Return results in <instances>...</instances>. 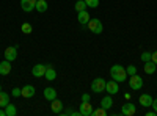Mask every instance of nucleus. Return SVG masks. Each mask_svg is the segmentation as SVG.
<instances>
[{"instance_id":"f257e3e1","label":"nucleus","mask_w":157,"mask_h":116,"mask_svg":"<svg viewBox=\"0 0 157 116\" xmlns=\"http://www.w3.org/2000/svg\"><path fill=\"white\" fill-rule=\"evenodd\" d=\"M110 77H112L113 80H116L118 83L126 82V80H127V72H126V68L120 66V64H115V66H112V69H110Z\"/></svg>"},{"instance_id":"f03ea898","label":"nucleus","mask_w":157,"mask_h":116,"mask_svg":"<svg viewBox=\"0 0 157 116\" xmlns=\"http://www.w3.org/2000/svg\"><path fill=\"white\" fill-rule=\"evenodd\" d=\"M86 25H88V30L91 33H94V35H101L102 30H104V25L99 19H90V22Z\"/></svg>"},{"instance_id":"7ed1b4c3","label":"nucleus","mask_w":157,"mask_h":116,"mask_svg":"<svg viewBox=\"0 0 157 116\" xmlns=\"http://www.w3.org/2000/svg\"><path fill=\"white\" fill-rule=\"evenodd\" d=\"M129 86H130V89H134V91H137V89H141V86H143V79L140 75H130L129 77Z\"/></svg>"},{"instance_id":"20e7f679","label":"nucleus","mask_w":157,"mask_h":116,"mask_svg":"<svg viewBox=\"0 0 157 116\" xmlns=\"http://www.w3.org/2000/svg\"><path fill=\"white\" fill-rule=\"evenodd\" d=\"M104 89H105V82H104V79L98 77V79H94L91 82V91L93 93H104Z\"/></svg>"},{"instance_id":"39448f33","label":"nucleus","mask_w":157,"mask_h":116,"mask_svg":"<svg viewBox=\"0 0 157 116\" xmlns=\"http://www.w3.org/2000/svg\"><path fill=\"white\" fill-rule=\"evenodd\" d=\"M93 105H91V102H82L80 105H78V113L80 116H91L93 114Z\"/></svg>"},{"instance_id":"423d86ee","label":"nucleus","mask_w":157,"mask_h":116,"mask_svg":"<svg viewBox=\"0 0 157 116\" xmlns=\"http://www.w3.org/2000/svg\"><path fill=\"white\" fill-rule=\"evenodd\" d=\"M3 57H5V60H8V61H14L16 57H17V46H10V47H6Z\"/></svg>"},{"instance_id":"0eeeda50","label":"nucleus","mask_w":157,"mask_h":116,"mask_svg":"<svg viewBox=\"0 0 157 116\" xmlns=\"http://www.w3.org/2000/svg\"><path fill=\"white\" fill-rule=\"evenodd\" d=\"M135 113H137V107L132 104V102L124 104L123 108H121V114H123V116H134Z\"/></svg>"},{"instance_id":"6e6552de","label":"nucleus","mask_w":157,"mask_h":116,"mask_svg":"<svg viewBox=\"0 0 157 116\" xmlns=\"http://www.w3.org/2000/svg\"><path fill=\"white\" fill-rule=\"evenodd\" d=\"M105 91L109 93V94H116L118 91H120V86H118V82L116 80H110V82H105Z\"/></svg>"},{"instance_id":"1a4fd4ad","label":"nucleus","mask_w":157,"mask_h":116,"mask_svg":"<svg viewBox=\"0 0 157 116\" xmlns=\"http://www.w3.org/2000/svg\"><path fill=\"white\" fill-rule=\"evenodd\" d=\"M21 6L25 13H32L36 6V0H21Z\"/></svg>"},{"instance_id":"9d476101","label":"nucleus","mask_w":157,"mask_h":116,"mask_svg":"<svg viewBox=\"0 0 157 116\" xmlns=\"http://www.w3.org/2000/svg\"><path fill=\"white\" fill-rule=\"evenodd\" d=\"M32 74L35 77H38V79H41V77H44V74H46V66L44 64H35V66L32 68Z\"/></svg>"},{"instance_id":"9b49d317","label":"nucleus","mask_w":157,"mask_h":116,"mask_svg":"<svg viewBox=\"0 0 157 116\" xmlns=\"http://www.w3.org/2000/svg\"><path fill=\"white\" fill-rule=\"evenodd\" d=\"M44 77H46V80H49V82H52V80L57 79V71L54 69V66H52V64H47V66H46V74H44Z\"/></svg>"},{"instance_id":"f8f14e48","label":"nucleus","mask_w":157,"mask_h":116,"mask_svg":"<svg viewBox=\"0 0 157 116\" xmlns=\"http://www.w3.org/2000/svg\"><path fill=\"white\" fill-rule=\"evenodd\" d=\"M35 86L33 85H25L24 88H22V97H25V99H30V97H33L35 96Z\"/></svg>"},{"instance_id":"ddd939ff","label":"nucleus","mask_w":157,"mask_h":116,"mask_svg":"<svg viewBox=\"0 0 157 116\" xmlns=\"http://www.w3.org/2000/svg\"><path fill=\"white\" fill-rule=\"evenodd\" d=\"M152 100H154V99H152L151 94H141V96L138 97V102H140L141 107H151Z\"/></svg>"},{"instance_id":"4468645a","label":"nucleus","mask_w":157,"mask_h":116,"mask_svg":"<svg viewBox=\"0 0 157 116\" xmlns=\"http://www.w3.org/2000/svg\"><path fill=\"white\" fill-rule=\"evenodd\" d=\"M50 108H52V111H54V113L60 114V113L63 111V102H61V100H58V99L50 100Z\"/></svg>"},{"instance_id":"2eb2a0df","label":"nucleus","mask_w":157,"mask_h":116,"mask_svg":"<svg viewBox=\"0 0 157 116\" xmlns=\"http://www.w3.org/2000/svg\"><path fill=\"white\" fill-rule=\"evenodd\" d=\"M11 72V61L3 60L0 63V75H8Z\"/></svg>"},{"instance_id":"dca6fc26","label":"nucleus","mask_w":157,"mask_h":116,"mask_svg":"<svg viewBox=\"0 0 157 116\" xmlns=\"http://www.w3.org/2000/svg\"><path fill=\"white\" fill-rule=\"evenodd\" d=\"M77 14H78V17H77V19H78V24H82V25H86V24L90 22V19H91L86 9H83V11H78Z\"/></svg>"},{"instance_id":"f3484780","label":"nucleus","mask_w":157,"mask_h":116,"mask_svg":"<svg viewBox=\"0 0 157 116\" xmlns=\"http://www.w3.org/2000/svg\"><path fill=\"white\" fill-rule=\"evenodd\" d=\"M112 105H113V99H112V94H109V96H104V97L101 99V107H102V108L109 110V108H112Z\"/></svg>"},{"instance_id":"a211bd4d","label":"nucleus","mask_w":157,"mask_h":116,"mask_svg":"<svg viewBox=\"0 0 157 116\" xmlns=\"http://www.w3.org/2000/svg\"><path fill=\"white\" fill-rule=\"evenodd\" d=\"M10 104V94L5 91H0V108H5Z\"/></svg>"},{"instance_id":"6ab92c4d","label":"nucleus","mask_w":157,"mask_h":116,"mask_svg":"<svg viewBox=\"0 0 157 116\" xmlns=\"http://www.w3.org/2000/svg\"><path fill=\"white\" fill-rule=\"evenodd\" d=\"M44 97L47 99V100H54V99H57V91H55V89L54 88H46L44 89Z\"/></svg>"},{"instance_id":"aec40b11","label":"nucleus","mask_w":157,"mask_h":116,"mask_svg":"<svg viewBox=\"0 0 157 116\" xmlns=\"http://www.w3.org/2000/svg\"><path fill=\"white\" fill-rule=\"evenodd\" d=\"M155 66H157V64H155L154 61H151V60H149V61H146V63H145V68H143V69H145V72H146V74H154V72H155V69H157Z\"/></svg>"},{"instance_id":"412c9836","label":"nucleus","mask_w":157,"mask_h":116,"mask_svg":"<svg viewBox=\"0 0 157 116\" xmlns=\"http://www.w3.org/2000/svg\"><path fill=\"white\" fill-rule=\"evenodd\" d=\"M35 9H36L38 13H44V11H47V2H46V0H36V6H35Z\"/></svg>"},{"instance_id":"4be33fe9","label":"nucleus","mask_w":157,"mask_h":116,"mask_svg":"<svg viewBox=\"0 0 157 116\" xmlns=\"http://www.w3.org/2000/svg\"><path fill=\"white\" fill-rule=\"evenodd\" d=\"M5 113H6V116H16V113H17L16 105H11V104H8V105L5 107Z\"/></svg>"},{"instance_id":"5701e85b","label":"nucleus","mask_w":157,"mask_h":116,"mask_svg":"<svg viewBox=\"0 0 157 116\" xmlns=\"http://www.w3.org/2000/svg\"><path fill=\"white\" fill-rule=\"evenodd\" d=\"M75 11L78 13V11H83V9H86L88 6H86V3H85V0H75Z\"/></svg>"},{"instance_id":"b1692460","label":"nucleus","mask_w":157,"mask_h":116,"mask_svg":"<svg viewBox=\"0 0 157 116\" xmlns=\"http://www.w3.org/2000/svg\"><path fill=\"white\" fill-rule=\"evenodd\" d=\"M21 30H22V33H25V35H30V33H32V25H30L29 22H25V24H22Z\"/></svg>"},{"instance_id":"393cba45","label":"nucleus","mask_w":157,"mask_h":116,"mask_svg":"<svg viewBox=\"0 0 157 116\" xmlns=\"http://www.w3.org/2000/svg\"><path fill=\"white\" fill-rule=\"evenodd\" d=\"M107 114V110L105 108H98V110H93V114H91V116H105Z\"/></svg>"},{"instance_id":"a878e982","label":"nucleus","mask_w":157,"mask_h":116,"mask_svg":"<svg viewBox=\"0 0 157 116\" xmlns=\"http://www.w3.org/2000/svg\"><path fill=\"white\" fill-rule=\"evenodd\" d=\"M126 72H127V77L135 75V74H137V68L134 66V64H130V66H127V68H126Z\"/></svg>"},{"instance_id":"bb28decb","label":"nucleus","mask_w":157,"mask_h":116,"mask_svg":"<svg viewBox=\"0 0 157 116\" xmlns=\"http://www.w3.org/2000/svg\"><path fill=\"white\" fill-rule=\"evenodd\" d=\"M85 3L88 8H98L99 6V0H85Z\"/></svg>"},{"instance_id":"cd10ccee","label":"nucleus","mask_w":157,"mask_h":116,"mask_svg":"<svg viewBox=\"0 0 157 116\" xmlns=\"http://www.w3.org/2000/svg\"><path fill=\"white\" fill-rule=\"evenodd\" d=\"M11 96L13 97H22V88H13V91H11Z\"/></svg>"},{"instance_id":"c85d7f7f","label":"nucleus","mask_w":157,"mask_h":116,"mask_svg":"<svg viewBox=\"0 0 157 116\" xmlns=\"http://www.w3.org/2000/svg\"><path fill=\"white\" fill-rule=\"evenodd\" d=\"M151 60V52H143L141 54V61L143 63H146V61H149Z\"/></svg>"},{"instance_id":"c756f323","label":"nucleus","mask_w":157,"mask_h":116,"mask_svg":"<svg viewBox=\"0 0 157 116\" xmlns=\"http://www.w3.org/2000/svg\"><path fill=\"white\" fill-rule=\"evenodd\" d=\"M90 99H91V96H90L88 93L82 94V102H90Z\"/></svg>"},{"instance_id":"7c9ffc66","label":"nucleus","mask_w":157,"mask_h":116,"mask_svg":"<svg viewBox=\"0 0 157 116\" xmlns=\"http://www.w3.org/2000/svg\"><path fill=\"white\" fill-rule=\"evenodd\" d=\"M151 61H154V63L157 64V50H155L154 54H151Z\"/></svg>"},{"instance_id":"2f4dec72","label":"nucleus","mask_w":157,"mask_h":116,"mask_svg":"<svg viewBox=\"0 0 157 116\" xmlns=\"http://www.w3.org/2000/svg\"><path fill=\"white\" fill-rule=\"evenodd\" d=\"M151 107H152V108H154V111L157 113V99H154V100H152V104H151Z\"/></svg>"},{"instance_id":"473e14b6","label":"nucleus","mask_w":157,"mask_h":116,"mask_svg":"<svg viewBox=\"0 0 157 116\" xmlns=\"http://www.w3.org/2000/svg\"><path fill=\"white\" fill-rule=\"evenodd\" d=\"M155 114H157L155 111H148V113H146V116H155Z\"/></svg>"},{"instance_id":"72a5a7b5","label":"nucleus","mask_w":157,"mask_h":116,"mask_svg":"<svg viewBox=\"0 0 157 116\" xmlns=\"http://www.w3.org/2000/svg\"><path fill=\"white\" fill-rule=\"evenodd\" d=\"M0 116H6V113H5V108H0Z\"/></svg>"},{"instance_id":"f704fd0d","label":"nucleus","mask_w":157,"mask_h":116,"mask_svg":"<svg viewBox=\"0 0 157 116\" xmlns=\"http://www.w3.org/2000/svg\"><path fill=\"white\" fill-rule=\"evenodd\" d=\"M0 91H2V85H0Z\"/></svg>"}]
</instances>
